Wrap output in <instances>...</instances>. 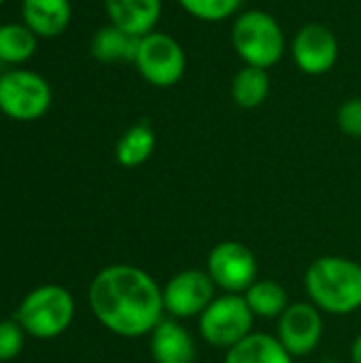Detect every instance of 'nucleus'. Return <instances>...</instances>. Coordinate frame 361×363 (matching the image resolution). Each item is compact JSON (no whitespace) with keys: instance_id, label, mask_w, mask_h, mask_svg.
<instances>
[{"instance_id":"obj_1","label":"nucleus","mask_w":361,"mask_h":363,"mask_svg":"<svg viewBox=\"0 0 361 363\" xmlns=\"http://www.w3.org/2000/svg\"><path fill=\"white\" fill-rule=\"evenodd\" d=\"M94 317L121 338L149 336L164 319V296L157 281L132 264L102 268L87 291Z\"/></svg>"},{"instance_id":"obj_2","label":"nucleus","mask_w":361,"mask_h":363,"mask_svg":"<svg viewBox=\"0 0 361 363\" xmlns=\"http://www.w3.org/2000/svg\"><path fill=\"white\" fill-rule=\"evenodd\" d=\"M304 291L326 315H353L361 308V264L343 255L317 257L304 272Z\"/></svg>"},{"instance_id":"obj_3","label":"nucleus","mask_w":361,"mask_h":363,"mask_svg":"<svg viewBox=\"0 0 361 363\" xmlns=\"http://www.w3.org/2000/svg\"><path fill=\"white\" fill-rule=\"evenodd\" d=\"M232 47L245 66L268 70L285 53V34L266 11H245L232 26Z\"/></svg>"},{"instance_id":"obj_4","label":"nucleus","mask_w":361,"mask_h":363,"mask_svg":"<svg viewBox=\"0 0 361 363\" xmlns=\"http://www.w3.org/2000/svg\"><path fill=\"white\" fill-rule=\"evenodd\" d=\"M74 319V300L60 285H43L30 291L15 315L28 336L49 340L62 336Z\"/></svg>"},{"instance_id":"obj_5","label":"nucleus","mask_w":361,"mask_h":363,"mask_svg":"<svg viewBox=\"0 0 361 363\" xmlns=\"http://www.w3.org/2000/svg\"><path fill=\"white\" fill-rule=\"evenodd\" d=\"M255 315L251 313L247 300L243 296L223 294L217 296L211 306L198 317V334L200 338L213 347L228 351L253 334Z\"/></svg>"},{"instance_id":"obj_6","label":"nucleus","mask_w":361,"mask_h":363,"mask_svg":"<svg viewBox=\"0 0 361 363\" xmlns=\"http://www.w3.org/2000/svg\"><path fill=\"white\" fill-rule=\"evenodd\" d=\"M134 66L149 85L172 87L183 79L187 57L177 38L164 32H151L140 36Z\"/></svg>"},{"instance_id":"obj_7","label":"nucleus","mask_w":361,"mask_h":363,"mask_svg":"<svg viewBox=\"0 0 361 363\" xmlns=\"http://www.w3.org/2000/svg\"><path fill=\"white\" fill-rule=\"evenodd\" d=\"M51 98L49 83L32 70L15 68L0 77V111L15 121L40 119L49 111Z\"/></svg>"},{"instance_id":"obj_8","label":"nucleus","mask_w":361,"mask_h":363,"mask_svg":"<svg viewBox=\"0 0 361 363\" xmlns=\"http://www.w3.org/2000/svg\"><path fill=\"white\" fill-rule=\"evenodd\" d=\"M206 272L223 294L243 296L260 279V264L247 245L223 240L209 251Z\"/></svg>"},{"instance_id":"obj_9","label":"nucleus","mask_w":361,"mask_h":363,"mask_svg":"<svg viewBox=\"0 0 361 363\" xmlns=\"http://www.w3.org/2000/svg\"><path fill=\"white\" fill-rule=\"evenodd\" d=\"M164 311L179 321L198 319L217 298V285L206 270L187 268L177 272L162 287Z\"/></svg>"},{"instance_id":"obj_10","label":"nucleus","mask_w":361,"mask_h":363,"mask_svg":"<svg viewBox=\"0 0 361 363\" xmlns=\"http://www.w3.org/2000/svg\"><path fill=\"white\" fill-rule=\"evenodd\" d=\"M323 332V313L313 302H291L277 319V338L294 359L315 353Z\"/></svg>"},{"instance_id":"obj_11","label":"nucleus","mask_w":361,"mask_h":363,"mask_svg":"<svg viewBox=\"0 0 361 363\" xmlns=\"http://www.w3.org/2000/svg\"><path fill=\"white\" fill-rule=\"evenodd\" d=\"M291 55L296 66L311 77L330 72L340 55L336 34L323 23L302 26L291 43Z\"/></svg>"},{"instance_id":"obj_12","label":"nucleus","mask_w":361,"mask_h":363,"mask_svg":"<svg viewBox=\"0 0 361 363\" xmlns=\"http://www.w3.org/2000/svg\"><path fill=\"white\" fill-rule=\"evenodd\" d=\"M153 363H196L198 347L189 330L179 319H162L149 334Z\"/></svg>"},{"instance_id":"obj_13","label":"nucleus","mask_w":361,"mask_h":363,"mask_svg":"<svg viewBox=\"0 0 361 363\" xmlns=\"http://www.w3.org/2000/svg\"><path fill=\"white\" fill-rule=\"evenodd\" d=\"M113 26L130 36H147L162 17V0H104Z\"/></svg>"},{"instance_id":"obj_14","label":"nucleus","mask_w":361,"mask_h":363,"mask_svg":"<svg viewBox=\"0 0 361 363\" xmlns=\"http://www.w3.org/2000/svg\"><path fill=\"white\" fill-rule=\"evenodd\" d=\"M21 17L36 36L55 38L68 28L72 6L70 0H23Z\"/></svg>"},{"instance_id":"obj_15","label":"nucleus","mask_w":361,"mask_h":363,"mask_svg":"<svg viewBox=\"0 0 361 363\" xmlns=\"http://www.w3.org/2000/svg\"><path fill=\"white\" fill-rule=\"evenodd\" d=\"M223 363H294L277 336L253 332L236 347L226 351Z\"/></svg>"},{"instance_id":"obj_16","label":"nucleus","mask_w":361,"mask_h":363,"mask_svg":"<svg viewBox=\"0 0 361 363\" xmlns=\"http://www.w3.org/2000/svg\"><path fill=\"white\" fill-rule=\"evenodd\" d=\"M243 298L247 300L255 319H266V321L279 319L291 304L285 287L272 279H257L243 294Z\"/></svg>"},{"instance_id":"obj_17","label":"nucleus","mask_w":361,"mask_h":363,"mask_svg":"<svg viewBox=\"0 0 361 363\" xmlns=\"http://www.w3.org/2000/svg\"><path fill=\"white\" fill-rule=\"evenodd\" d=\"M138 36H130L117 26L100 28L91 38V55L100 62H134L138 51Z\"/></svg>"},{"instance_id":"obj_18","label":"nucleus","mask_w":361,"mask_h":363,"mask_svg":"<svg viewBox=\"0 0 361 363\" xmlns=\"http://www.w3.org/2000/svg\"><path fill=\"white\" fill-rule=\"evenodd\" d=\"M155 151V132L149 123H136L123 132L115 147V160L123 168L143 166Z\"/></svg>"},{"instance_id":"obj_19","label":"nucleus","mask_w":361,"mask_h":363,"mask_svg":"<svg viewBox=\"0 0 361 363\" xmlns=\"http://www.w3.org/2000/svg\"><path fill=\"white\" fill-rule=\"evenodd\" d=\"M270 94V77L268 70L257 66L240 68L232 79V100L240 108H257Z\"/></svg>"},{"instance_id":"obj_20","label":"nucleus","mask_w":361,"mask_h":363,"mask_svg":"<svg viewBox=\"0 0 361 363\" xmlns=\"http://www.w3.org/2000/svg\"><path fill=\"white\" fill-rule=\"evenodd\" d=\"M36 34L26 23L0 26V62L23 64L36 51Z\"/></svg>"},{"instance_id":"obj_21","label":"nucleus","mask_w":361,"mask_h":363,"mask_svg":"<svg viewBox=\"0 0 361 363\" xmlns=\"http://www.w3.org/2000/svg\"><path fill=\"white\" fill-rule=\"evenodd\" d=\"M177 2L191 17L206 23H217L232 17L240 9L243 0H177Z\"/></svg>"},{"instance_id":"obj_22","label":"nucleus","mask_w":361,"mask_h":363,"mask_svg":"<svg viewBox=\"0 0 361 363\" xmlns=\"http://www.w3.org/2000/svg\"><path fill=\"white\" fill-rule=\"evenodd\" d=\"M23 328L17 321H0V362H11L23 349Z\"/></svg>"},{"instance_id":"obj_23","label":"nucleus","mask_w":361,"mask_h":363,"mask_svg":"<svg viewBox=\"0 0 361 363\" xmlns=\"http://www.w3.org/2000/svg\"><path fill=\"white\" fill-rule=\"evenodd\" d=\"M338 128L351 136V138H361V98H349L336 115Z\"/></svg>"},{"instance_id":"obj_24","label":"nucleus","mask_w":361,"mask_h":363,"mask_svg":"<svg viewBox=\"0 0 361 363\" xmlns=\"http://www.w3.org/2000/svg\"><path fill=\"white\" fill-rule=\"evenodd\" d=\"M349 355H351V363H361V332L355 336V340H353V345H351Z\"/></svg>"},{"instance_id":"obj_25","label":"nucleus","mask_w":361,"mask_h":363,"mask_svg":"<svg viewBox=\"0 0 361 363\" xmlns=\"http://www.w3.org/2000/svg\"><path fill=\"white\" fill-rule=\"evenodd\" d=\"M2 2H4V0H0V4H2Z\"/></svg>"},{"instance_id":"obj_26","label":"nucleus","mask_w":361,"mask_h":363,"mask_svg":"<svg viewBox=\"0 0 361 363\" xmlns=\"http://www.w3.org/2000/svg\"><path fill=\"white\" fill-rule=\"evenodd\" d=\"M0 115H2V111H0Z\"/></svg>"}]
</instances>
